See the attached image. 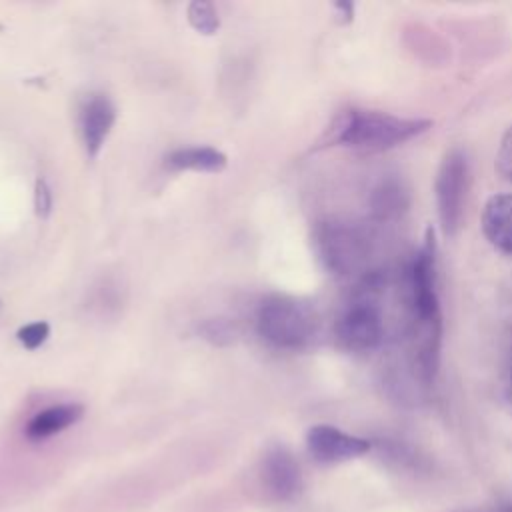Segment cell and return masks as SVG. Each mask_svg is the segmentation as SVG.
Wrapping results in <instances>:
<instances>
[{
    "instance_id": "1",
    "label": "cell",
    "mask_w": 512,
    "mask_h": 512,
    "mask_svg": "<svg viewBox=\"0 0 512 512\" xmlns=\"http://www.w3.org/2000/svg\"><path fill=\"white\" fill-rule=\"evenodd\" d=\"M384 292L386 274L368 270L360 276L350 302L334 324V334L342 348L350 352H370L382 344L386 334L382 310Z\"/></svg>"
},
{
    "instance_id": "2",
    "label": "cell",
    "mask_w": 512,
    "mask_h": 512,
    "mask_svg": "<svg viewBox=\"0 0 512 512\" xmlns=\"http://www.w3.org/2000/svg\"><path fill=\"white\" fill-rule=\"evenodd\" d=\"M432 126L426 118H402L380 110H348L338 118L332 142L364 150L382 152L396 148Z\"/></svg>"
},
{
    "instance_id": "3",
    "label": "cell",
    "mask_w": 512,
    "mask_h": 512,
    "mask_svg": "<svg viewBox=\"0 0 512 512\" xmlns=\"http://www.w3.org/2000/svg\"><path fill=\"white\" fill-rule=\"evenodd\" d=\"M258 334L274 348L300 350L316 334L312 308L290 296H270L258 310Z\"/></svg>"
},
{
    "instance_id": "4",
    "label": "cell",
    "mask_w": 512,
    "mask_h": 512,
    "mask_svg": "<svg viewBox=\"0 0 512 512\" xmlns=\"http://www.w3.org/2000/svg\"><path fill=\"white\" fill-rule=\"evenodd\" d=\"M314 244L324 268L336 276L362 272L370 254L366 234L344 222L320 224L314 234Z\"/></svg>"
},
{
    "instance_id": "5",
    "label": "cell",
    "mask_w": 512,
    "mask_h": 512,
    "mask_svg": "<svg viewBox=\"0 0 512 512\" xmlns=\"http://www.w3.org/2000/svg\"><path fill=\"white\" fill-rule=\"evenodd\" d=\"M466 190H468V158L464 150L452 148L444 154L440 168L436 172L434 194H436V208L442 232L446 236L456 234L464 204H466Z\"/></svg>"
},
{
    "instance_id": "6",
    "label": "cell",
    "mask_w": 512,
    "mask_h": 512,
    "mask_svg": "<svg viewBox=\"0 0 512 512\" xmlns=\"http://www.w3.org/2000/svg\"><path fill=\"white\" fill-rule=\"evenodd\" d=\"M306 448L320 464H340L368 454L372 442L330 424H316L306 432Z\"/></svg>"
},
{
    "instance_id": "7",
    "label": "cell",
    "mask_w": 512,
    "mask_h": 512,
    "mask_svg": "<svg viewBox=\"0 0 512 512\" xmlns=\"http://www.w3.org/2000/svg\"><path fill=\"white\" fill-rule=\"evenodd\" d=\"M260 476L264 490L276 502H290L304 488L300 464L294 454L284 446H272L264 454Z\"/></svg>"
},
{
    "instance_id": "8",
    "label": "cell",
    "mask_w": 512,
    "mask_h": 512,
    "mask_svg": "<svg viewBox=\"0 0 512 512\" xmlns=\"http://www.w3.org/2000/svg\"><path fill=\"white\" fill-rule=\"evenodd\" d=\"M116 122V108L108 96H92L82 110V138L88 158H96L112 132Z\"/></svg>"
},
{
    "instance_id": "9",
    "label": "cell",
    "mask_w": 512,
    "mask_h": 512,
    "mask_svg": "<svg viewBox=\"0 0 512 512\" xmlns=\"http://www.w3.org/2000/svg\"><path fill=\"white\" fill-rule=\"evenodd\" d=\"M484 238L502 254H512V194H494L482 210Z\"/></svg>"
},
{
    "instance_id": "10",
    "label": "cell",
    "mask_w": 512,
    "mask_h": 512,
    "mask_svg": "<svg viewBox=\"0 0 512 512\" xmlns=\"http://www.w3.org/2000/svg\"><path fill=\"white\" fill-rule=\"evenodd\" d=\"M82 416H84L82 404H76V402L56 404V406H50V408L38 412L36 416H32L30 422L26 424L24 434L32 442H42V440L74 426Z\"/></svg>"
},
{
    "instance_id": "11",
    "label": "cell",
    "mask_w": 512,
    "mask_h": 512,
    "mask_svg": "<svg viewBox=\"0 0 512 512\" xmlns=\"http://www.w3.org/2000/svg\"><path fill=\"white\" fill-rule=\"evenodd\" d=\"M166 164L174 170H194L218 174L226 168L228 158L222 150L212 146H186L176 148L166 156Z\"/></svg>"
},
{
    "instance_id": "12",
    "label": "cell",
    "mask_w": 512,
    "mask_h": 512,
    "mask_svg": "<svg viewBox=\"0 0 512 512\" xmlns=\"http://www.w3.org/2000/svg\"><path fill=\"white\" fill-rule=\"evenodd\" d=\"M186 14H188L190 26H192L196 32L204 34V36H212V34H216L218 28H220L218 12H216V8H214L210 2H206V0H194V2H190Z\"/></svg>"
},
{
    "instance_id": "13",
    "label": "cell",
    "mask_w": 512,
    "mask_h": 512,
    "mask_svg": "<svg viewBox=\"0 0 512 512\" xmlns=\"http://www.w3.org/2000/svg\"><path fill=\"white\" fill-rule=\"evenodd\" d=\"M198 332L204 340L216 346H230L236 340V328L224 318H210L198 326Z\"/></svg>"
},
{
    "instance_id": "14",
    "label": "cell",
    "mask_w": 512,
    "mask_h": 512,
    "mask_svg": "<svg viewBox=\"0 0 512 512\" xmlns=\"http://www.w3.org/2000/svg\"><path fill=\"white\" fill-rule=\"evenodd\" d=\"M50 336V324L44 322V320H38V322H30V324H24L18 328L16 332V338L18 342L26 348V350H36L40 348Z\"/></svg>"
},
{
    "instance_id": "15",
    "label": "cell",
    "mask_w": 512,
    "mask_h": 512,
    "mask_svg": "<svg viewBox=\"0 0 512 512\" xmlns=\"http://www.w3.org/2000/svg\"><path fill=\"white\" fill-rule=\"evenodd\" d=\"M402 196H404V192H402L396 184H384V186L376 192L374 210H376L380 216H390V214L398 212V208H402Z\"/></svg>"
},
{
    "instance_id": "16",
    "label": "cell",
    "mask_w": 512,
    "mask_h": 512,
    "mask_svg": "<svg viewBox=\"0 0 512 512\" xmlns=\"http://www.w3.org/2000/svg\"><path fill=\"white\" fill-rule=\"evenodd\" d=\"M496 168L502 178L512 182V126L502 134L496 152Z\"/></svg>"
},
{
    "instance_id": "17",
    "label": "cell",
    "mask_w": 512,
    "mask_h": 512,
    "mask_svg": "<svg viewBox=\"0 0 512 512\" xmlns=\"http://www.w3.org/2000/svg\"><path fill=\"white\" fill-rule=\"evenodd\" d=\"M34 212L38 218H48L52 212V190L44 178L34 184Z\"/></svg>"
},
{
    "instance_id": "18",
    "label": "cell",
    "mask_w": 512,
    "mask_h": 512,
    "mask_svg": "<svg viewBox=\"0 0 512 512\" xmlns=\"http://www.w3.org/2000/svg\"><path fill=\"white\" fill-rule=\"evenodd\" d=\"M502 400H504L506 408L512 412V362L508 364L504 380H502Z\"/></svg>"
},
{
    "instance_id": "19",
    "label": "cell",
    "mask_w": 512,
    "mask_h": 512,
    "mask_svg": "<svg viewBox=\"0 0 512 512\" xmlns=\"http://www.w3.org/2000/svg\"><path fill=\"white\" fill-rule=\"evenodd\" d=\"M464 512H492V510L488 508V510H464Z\"/></svg>"
}]
</instances>
